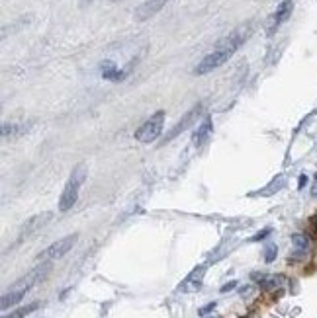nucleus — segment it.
<instances>
[{
	"mask_svg": "<svg viewBox=\"0 0 317 318\" xmlns=\"http://www.w3.org/2000/svg\"><path fill=\"white\" fill-rule=\"evenodd\" d=\"M249 33H251V26H241L235 31H231L227 37H223L219 43L213 47L211 53H208L198 63L196 69H194V74L202 76V74H208L211 71H215V69H219L221 65H225L227 61L233 57V53L247 41Z\"/></svg>",
	"mask_w": 317,
	"mask_h": 318,
	"instance_id": "nucleus-1",
	"label": "nucleus"
},
{
	"mask_svg": "<svg viewBox=\"0 0 317 318\" xmlns=\"http://www.w3.org/2000/svg\"><path fill=\"white\" fill-rule=\"evenodd\" d=\"M84 180H86V166H84V164H78L75 170L71 172L69 182H67V186L63 189V195H61V199H59V211L65 213V211L73 209V205H75L76 199H78V191L82 188Z\"/></svg>",
	"mask_w": 317,
	"mask_h": 318,
	"instance_id": "nucleus-2",
	"label": "nucleus"
},
{
	"mask_svg": "<svg viewBox=\"0 0 317 318\" xmlns=\"http://www.w3.org/2000/svg\"><path fill=\"white\" fill-rule=\"evenodd\" d=\"M163 123H165V112H157L135 131V139L139 143H153L161 135Z\"/></svg>",
	"mask_w": 317,
	"mask_h": 318,
	"instance_id": "nucleus-3",
	"label": "nucleus"
},
{
	"mask_svg": "<svg viewBox=\"0 0 317 318\" xmlns=\"http://www.w3.org/2000/svg\"><path fill=\"white\" fill-rule=\"evenodd\" d=\"M76 240H78V236L76 234H69V236H65V238H61L57 242H53V244L46 248L39 256H37V260L39 261H53V260H59L63 258L73 246L76 244Z\"/></svg>",
	"mask_w": 317,
	"mask_h": 318,
	"instance_id": "nucleus-4",
	"label": "nucleus"
},
{
	"mask_svg": "<svg viewBox=\"0 0 317 318\" xmlns=\"http://www.w3.org/2000/svg\"><path fill=\"white\" fill-rule=\"evenodd\" d=\"M49 270H51V266H49V261H43L41 266H37V268H33L30 274H26L24 277H20L18 281H16L14 289H22V291H30L35 283H39L47 274H49Z\"/></svg>",
	"mask_w": 317,
	"mask_h": 318,
	"instance_id": "nucleus-5",
	"label": "nucleus"
},
{
	"mask_svg": "<svg viewBox=\"0 0 317 318\" xmlns=\"http://www.w3.org/2000/svg\"><path fill=\"white\" fill-rule=\"evenodd\" d=\"M292 10H294V2L292 0H282L280 4H278V8H276V12L270 16V20H268V28H266V33H274L276 29L280 28L284 22H286L288 18L292 16Z\"/></svg>",
	"mask_w": 317,
	"mask_h": 318,
	"instance_id": "nucleus-6",
	"label": "nucleus"
},
{
	"mask_svg": "<svg viewBox=\"0 0 317 318\" xmlns=\"http://www.w3.org/2000/svg\"><path fill=\"white\" fill-rule=\"evenodd\" d=\"M166 2H168V0H145L135 10L133 18H135L137 22H145V20L153 18L159 10H163V6H165Z\"/></svg>",
	"mask_w": 317,
	"mask_h": 318,
	"instance_id": "nucleus-7",
	"label": "nucleus"
},
{
	"mask_svg": "<svg viewBox=\"0 0 317 318\" xmlns=\"http://www.w3.org/2000/svg\"><path fill=\"white\" fill-rule=\"evenodd\" d=\"M200 114H202V105H196L194 110H190V112H188V114L182 117L180 121H178V123H176V125H174V127L170 129L168 137H166V141H172L174 137H178V135H180L182 131H186L188 127H190V125H194Z\"/></svg>",
	"mask_w": 317,
	"mask_h": 318,
	"instance_id": "nucleus-8",
	"label": "nucleus"
},
{
	"mask_svg": "<svg viewBox=\"0 0 317 318\" xmlns=\"http://www.w3.org/2000/svg\"><path fill=\"white\" fill-rule=\"evenodd\" d=\"M204 274H206V266L196 268V270H194V272H192V274L188 275L180 285H178V291H182V293H194V291H198L200 287H202Z\"/></svg>",
	"mask_w": 317,
	"mask_h": 318,
	"instance_id": "nucleus-9",
	"label": "nucleus"
},
{
	"mask_svg": "<svg viewBox=\"0 0 317 318\" xmlns=\"http://www.w3.org/2000/svg\"><path fill=\"white\" fill-rule=\"evenodd\" d=\"M211 133H213V125H211V119L210 117H206L204 121H202V125L196 129L194 133V139H192V143L196 146H202L208 143V139L211 137Z\"/></svg>",
	"mask_w": 317,
	"mask_h": 318,
	"instance_id": "nucleus-10",
	"label": "nucleus"
},
{
	"mask_svg": "<svg viewBox=\"0 0 317 318\" xmlns=\"http://www.w3.org/2000/svg\"><path fill=\"white\" fill-rule=\"evenodd\" d=\"M26 293L28 291H22V289H14V287H10V289L6 291L4 295H2V301H0V306H2V310H8L10 306H14L18 304L24 297H26Z\"/></svg>",
	"mask_w": 317,
	"mask_h": 318,
	"instance_id": "nucleus-11",
	"label": "nucleus"
},
{
	"mask_svg": "<svg viewBox=\"0 0 317 318\" xmlns=\"http://www.w3.org/2000/svg\"><path fill=\"white\" fill-rule=\"evenodd\" d=\"M255 279H258V283H260V287L264 291H272L276 289V287H280L282 285V281H284V277L282 275H264V274H255L253 275Z\"/></svg>",
	"mask_w": 317,
	"mask_h": 318,
	"instance_id": "nucleus-12",
	"label": "nucleus"
},
{
	"mask_svg": "<svg viewBox=\"0 0 317 318\" xmlns=\"http://www.w3.org/2000/svg\"><path fill=\"white\" fill-rule=\"evenodd\" d=\"M292 244L296 248V254L292 256V258H302L307 254V250H309V238L302 234V232H296L294 236H292Z\"/></svg>",
	"mask_w": 317,
	"mask_h": 318,
	"instance_id": "nucleus-13",
	"label": "nucleus"
},
{
	"mask_svg": "<svg viewBox=\"0 0 317 318\" xmlns=\"http://www.w3.org/2000/svg\"><path fill=\"white\" fill-rule=\"evenodd\" d=\"M102 76L106 80H121L125 76V73H120L112 61H104L102 63Z\"/></svg>",
	"mask_w": 317,
	"mask_h": 318,
	"instance_id": "nucleus-14",
	"label": "nucleus"
},
{
	"mask_svg": "<svg viewBox=\"0 0 317 318\" xmlns=\"http://www.w3.org/2000/svg\"><path fill=\"white\" fill-rule=\"evenodd\" d=\"M37 308H39V303H31V304H26V306H22V308H18V310H14V312H10V314H6V316H2V318H26L30 312L37 310Z\"/></svg>",
	"mask_w": 317,
	"mask_h": 318,
	"instance_id": "nucleus-15",
	"label": "nucleus"
},
{
	"mask_svg": "<svg viewBox=\"0 0 317 318\" xmlns=\"http://www.w3.org/2000/svg\"><path fill=\"white\" fill-rule=\"evenodd\" d=\"M26 129H28V125L26 123H20V125H4L2 127V135L4 137H16V135H24L26 133Z\"/></svg>",
	"mask_w": 317,
	"mask_h": 318,
	"instance_id": "nucleus-16",
	"label": "nucleus"
},
{
	"mask_svg": "<svg viewBox=\"0 0 317 318\" xmlns=\"http://www.w3.org/2000/svg\"><path fill=\"white\" fill-rule=\"evenodd\" d=\"M276 252H278V250H276V246L274 244L266 246V248H264V261H268V263H270V261L276 260Z\"/></svg>",
	"mask_w": 317,
	"mask_h": 318,
	"instance_id": "nucleus-17",
	"label": "nucleus"
},
{
	"mask_svg": "<svg viewBox=\"0 0 317 318\" xmlns=\"http://www.w3.org/2000/svg\"><path fill=\"white\" fill-rule=\"evenodd\" d=\"M213 308H215V303H210V304H206V306H204V308H200V312H198V314H200V316H206V314H208V312H210V310H213Z\"/></svg>",
	"mask_w": 317,
	"mask_h": 318,
	"instance_id": "nucleus-18",
	"label": "nucleus"
},
{
	"mask_svg": "<svg viewBox=\"0 0 317 318\" xmlns=\"http://www.w3.org/2000/svg\"><path fill=\"white\" fill-rule=\"evenodd\" d=\"M270 234V229H264L262 232H258L257 236H253V240H262V238H266Z\"/></svg>",
	"mask_w": 317,
	"mask_h": 318,
	"instance_id": "nucleus-19",
	"label": "nucleus"
},
{
	"mask_svg": "<svg viewBox=\"0 0 317 318\" xmlns=\"http://www.w3.org/2000/svg\"><path fill=\"white\" fill-rule=\"evenodd\" d=\"M235 287H237V281H229L227 285H223V287H221V293H227V291L235 289Z\"/></svg>",
	"mask_w": 317,
	"mask_h": 318,
	"instance_id": "nucleus-20",
	"label": "nucleus"
},
{
	"mask_svg": "<svg viewBox=\"0 0 317 318\" xmlns=\"http://www.w3.org/2000/svg\"><path fill=\"white\" fill-rule=\"evenodd\" d=\"M305 184H307V176H305V174H302V176H300V184H298V188L303 189V188H305Z\"/></svg>",
	"mask_w": 317,
	"mask_h": 318,
	"instance_id": "nucleus-21",
	"label": "nucleus"
},
{
	"mask_svg": "<svg viewBox=\"0 0 317 318\" xmlns=\"http://www.w3.org/2000/svg\"><path fill=\"white\" fill-rule=\"evenodd\" d=\"M313 236L317 238V223H315V227H313Z\"/></svg>",
	"mask_w": 317,
	"mask_h": 318,
	"instance_id": "nucleus-22",
	"label": "nucleus"
}]
</instances>
